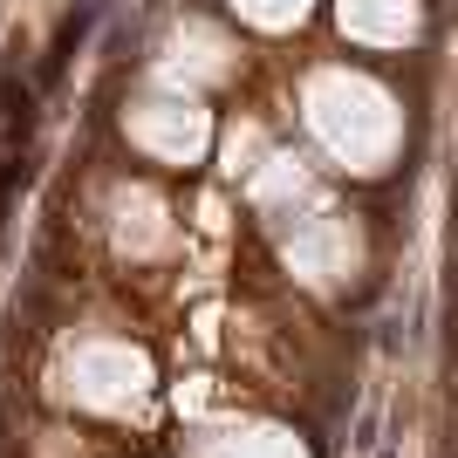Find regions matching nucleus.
<instances>
[{"label": "nucleus", "instance_id": "nucleus-1", "mask_svg": "<svg viewBox=\"0 0 458 458\" xmlns=\"http://www.w3.org/2000/svg\"><path fill=\"white\" fill-rule=\"evenodd\" d=\"M144 383H151V363L137 356L131 343H110V335H89V343H76V356H69V397L82 403V411H137V397H144Z\"/></svg>", "mask_w": 458, "mask_h": 458}]
</instances>
